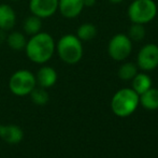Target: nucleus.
I'll return each instance as SVG.
<instances>
[{
    "instance_id": "obj_4",
    "label": "nucleus",
    "mask_w": 158,
    "mask_h": 158,
    "mask_svg": "<svg viewBox=\"0 0 158 158\" xmlns=\"http://www.w3.org/2000/svg\"><path fill=\"white\" fill-rule=\"evenodd\" d=\"M158 12L154 0H132L129 4L127 15L133 24L146 25L155 19Z\"/></svg>"
},
{
    "instance_id": "obj_23",
    "label": "nucleus",
    "mask_w": 158,
    "mask_h": 158,
    "mask_svg": "<svg viewBox=\"0 0 158 158\" xmlns=\"http://www.w3.org/2000/svg\"><path fill=\"white\" fill-rule=\"evenodd\" d=\"M10 1H19V0H10Z\"/></svg>"
},
{
    "instance_id": "obj_10",
    "label": "nucleus",
    "mask_w": 158,
    "mask_h": 158,
    "mask_svg": "<svg viewBox=\"0 0 158 158\" xmlns=\"http://www.w3.org/2000/svg\"><path fill=\"white\" fill-rule=\"evenodd\" d=\"M37 85L42 88H50L57 82V72L53 67L42 66L35 74Z\"/></svg>"
},
{
    "instance_id": "obj_13",
    "label": "nucleus",
    "mask_w": 158,
    "mask_h": 158,
    "mask_svg": "<svg viewBox=\"0 0 158 158\" xmlns=\"http://www.w3.org/2000/svg\"><path fill=\"white\" fill-rule=\"evenodd\" d=\"M152 79L145 72H138L135 77L131 80V88L139 96L150 89L152 87Z\"/></svg>"
},
{
    "instance_id": "obj_17",
    "label": "nucleus",
    "mask_w": 158,
    "mask_h": 158,
    "mask_svg": "<svg viewBox=\"0 0 158 158\" xmlns=\"http://www.w3.org/2000/svg\"><path fill=\"white\" fill-rule=\"evenodd\" d=\"M97 27L92 23H84L79 26L77 30V37L83 41H90V40L95 39L97 35Z\"/></svg>"
},
{
    "instance_id": "obj_12",
    "label": "nucleus",
    "mask_w": 158,
    "mask_h": 158,
    "mask_svg": "<svg viewBox=\"0 0 158 158\" xmlns=\"http://www.w3.org/2000/svg\"><path fill=\"white\" fill-rule=\"evenodd\" d=\"M16 24V13L8 3H0V30L9 31Z\"/></svg>"
},
{
    "instance_id": "obj_20",
    "label": "nucleus",
    "mask_w": 158,
    "mask_h": 158,
    "mask_svg": "<svg viewBox=\"0 0 158 158\" xmlns=\"http://www.w3.org/2000/svg\"><path fill=\"white\" fill-rule=\"evenodd\" d=\"M146 29L145 25H141V24H133L131 23V26L128 29V35L132 42H140L145 38Z\"/></svg>"
},
{
    "instance_id": "obj_14",
    "label": "nucleus",
    "mask_w": 158,
    "mask_h": 158,
    "mask_svg": "<svg viewBox=\"0 0 158 158\" xmlns=\"http://www.w3.org/2000/svg\"><path fill=\"white\" fill-rule=\"evenodd\" d=\"M139 103L144 109L154 111L158 109V88L151 87L145 93L139 96Z\"/></svg>"
},
{
    "instance_id": "obj_11",
    "label": "nucleus",
    "mask_w": 158,
    "mask_h": 158,
    "mask_svg": "<svg viewBox=\"0 0 158 158\" xmlns=\"http://www.w3.org/2000/svg\"><path fill=\"white\" fill-rule=\"evenodd\" d=\"M24 132L16 125H0V139L8 144H17L23 140Z\"/></svg>"
},
{
    "instance_id": "obj_2",
    "label": "nucleus",
    "mask_w": 158,
    "mask_h": 158,
    "mask_svg": "<svg viewBox=\"0 0 158 158\" xmlns=\"http://www.w3.org/2000/svg\"><path fill=\"white\" fill-rule=\"evenodd\" d=\"M55 53H57L61 61L67 64H77L80 63L84 54L82 41L73 33H67L56 42Z\"/></svg>"
},
{
    "instance_id": "obj_6",
    "label": "nucleus",
    "mask_w": 158,
    "mask_h": 158,
    "mask_svg": "<svg viewBox=\"0 0 158 158\" xmlns=\"http://www.w3.org/2000/svg\"><path fill=\"white\" fill-rule=\"evenodd\" d=\"M133 42L126 33H116L108 43V54L113 60L124 61L132 53Z\"/></svg>"
},
{
    "instance_id": "obj_15",
    "label": "nucleus",
    "mask_w": 158,
    "mask_h": 158,
    "mask_svg": "<svg viewBox=\"0 0 158 158\" xmlns=\"http://www.w3.org/2000/svg\"><path fill=\"white\" fill-rule=\"evenodd\" d=\"M6 42L14 51H22L25 48L26 43H27V38L24 32L19 31H12L10 32L6 38Z\"/></svg>"
},
{
    "instance_id": "obj_1",
    "label": "nucleus",
    "mask_w": 158,
    "mask_h": 158,
    "mask_svg": "<svg viewBox=\"0 0 158 158\" xmlns=\"http://www.w3.org/2000/svg\"><path fill=\"white\" fill-rule=\"evenodd\" d=\"M56 42L52 35L45 31H40L27 40L25 53L31 63L44 64L51 60L55 54Z\"/></svg>"
},
{
    "instance_id": "obj_16",
    "label": "nucleus",
    "mask_w": 158,
    "mask_h": 158,
    "mask_svg": "<svg viewBox=\"0 0 158 158\" xmlns=\"http://www.w3.org/2000/svg\"><path fill=\"white\" fill-rule=\"evenodd\" d=\"M42 29V19L35 15H29L26 17L23 23L24 33L27 35H33L35 33L40 32Z\"/></svg>"
},
{
    "instance_id": "obj_3",
    "label": "nucleus",
    "mask_w": 158,
    "mask_h": 158,
    "mask_svg": "<svg viewBox=\"0 0 158 158\" xmlns=\"http://www.w3.org/2000/svg\"><path fill=\"white\" fill-rule=\"evenodd\" d=\"M139 104V95L132 88H122L117 90L111 100V109L113 113L119 117L131 115Z\"/></svg>"
},
{
    "instance_id": "obj_18",
    "label": "nucleus",
    "mask_w": 158,
    "mask_h": 158,
    "mask_svg": "<svg viewBox=\"0 0 158 158\" xmlns=\"http://www.w3.org/2000/svg\"><path fill=\"white\" fill-rule=\"evenodd\" d=\"M138 73V66L137 64L133 63H124L119 67L118 69V74L119 79L123 81H131L135 77V75Z\"/></svg>"
},
{
    "instance_id": "obj_9",
    "label": "nucleus",
    "mask_w": 158,
    "mask_h": 158,
    "mask_svg": "<svg viewBox=\"0 0 158 158\" xmlns=\"http://www.w3.org/2000/svg\"><path fill=\"white\" fill-rule=\"evenodd\" d=\"M84 8V0H58V12L67 19L77 17Z\"/></svg>"
},
{
    "instance_id": "obj_8",
    "label": "nucleus",
    "mask_w": 158,
    "mask_h": 158,
    "mask_svg": "<svg viewBox=\"0 0 158 158\" xmlns=\"http://www.w3.org/2000/svg\"><path fill=\"white\" fill-rule=\"evenodd\" d=\"M29 10L41 19H50L58 11V0H29Z\"/></svg>"
},
{
    "instance_id": "obj_21",
    "label": "nucleus",
    "mask_w": 158,
    "mask_h": 158,
    "mask_svg": "<svg viewBox=\"0 0 158 158\" xmlns=\"http://www.w3.org/2000/svg\"><path fill=\"white\" fill-rule=\"evenodd\" d=\"M96 4V0H84V6H93Z\"/></svg>"
},
{
    "instance_id": "obj_5",
    "label": "nucleus",
    "mask_w": 158,
    "mask_h": 158,
    "mask_svg": "<svg viewBox=\"0 0 158 158\" xmlns=\"http://www.w3.org/2000/svg\"><path fill=\"white\" fill-rule=\"evenodd\" d=\"M35 86H37L35 75L31 71L26 69L15 71L9 80V88L12 94L19 97L28 96Z\"/></svg>"
},
{
    "instance_id": "obj_19",
    "label": "nucleus",
    "mask_w": 158,
    "mask_h": 158,
    "mask_svg": "<svg viewBox=\"0 0 158 158\" xmlns=\"http://www.w3.org/2000/svg\"><path fill=\"white\" fill-rule=\"evenodd\" d=\"M30 98H31V101L35 104H38V106H44L50 100V96H48V93L46 92L45 88H42L40 86H35L32 89V92L29 94Z\"/></svg>"
},
{
    "instance_id": "obj_7",
    "label": "nucleus",
    "mask_w": 158,
    "mask_h": 158,
    "mask_svg": "<svg viewBox=\"0 0 158 158\" xmlns=\"http://www.w3.org/2000/svg\"><path fill=\"white\" fill-rule=\"evenodd\" d=\"M138 69L143 72H150L158 67V45L148 43L143 45L137 55Z\"/></svg>"
},
{
    "instance_id": "obj_22",
    "label": "nucleus",
    "mask_w": 158,
    "mask_h": 158,
    "mask_svg": "<svg viewBox=\"0 0 158 158\" xmlns=\"http://www.w3.org/2000/svg\"><path fill=\"white\" fill-rule=\"evenodd\" d=\"M110 2H112V3H122L123 1H125V0H109Z\"/></svg>"
}]
</instances>
